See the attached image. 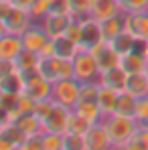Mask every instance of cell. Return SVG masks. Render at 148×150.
Listing matches in <instances>:
<instances>
[{
  "label": "cell",
  "instance_id": "f35d334b",
  "mask_svg": "<svg viewBox=\"0 0 148 150\" xmlns=\"http://www.w3.org/2000/svg\"><path fill=\"white\" fill-rule=\"evenodd\" d=\"M21 150H45V146H43V134L26 136V140Z\"/></svg>",
  "mask_w": 148,
  "mask_h": 150
},
{
  "label": "cell",
  "instance_id": "836d02e7",
  "mask_svg": "<svg viewBox=\"0 0 148 150\" xmlns=\"http://www.w3.org/2000/svg\"><path fill=\"white\" fill-rule=\"evenodd\" d=\"M65 37H69L71 41H75V43L81 47V39H83V23H81V18H73V21H71V25L67 26Z\"/></svg>",
  "mask_w": 148,
  "mask_h": 150
},
{
  "label": "cell",
  "instance_id": "30bf717a",
  "mask_svg": "<svg viewBox=\"0 0 148 150\" xmlns=\"http://www.w3.org/2000/svg\"><path fill=\"white\" fill-rule=\"evenodd\" d=\"M112 146V140L108 136V130L103 122L99 124H91V128L85 132V150H110Z\"/></svg>",
  "mask_w": 148,
  "mask_h": 150
},
{
  "label": "cell",
  "instance_id": "74e56055",
  "mask_svg": "<svg viewBox=\"0 0 148 150\" xmlns=\"http://www.w3.org/2000/svg\"><path fill=\"white\" fill-rule=\"evenodd\" d=\"M53 108H55L53 98H49V100H41V101H37V105H35V114H37V116L45 122V118H47L51 112H53Z\"/></svg>",
  "mask_w": 148,
  "mask_h": 150
},
{
  "label": "cell",
  "instance_id": "5b68a950",
  "mask_svg": "<svg viewBox=\"0 0 148 150\" xmlns=\"http://www.w3.org/2000/svg\"><path fill=\"white\" fill-rule=\"evenodd\" d=\"M33 16L28 10L23 8H12L8 14L0 16V30L2 33H14V35H23L28 26L33 25Z\"/></svg>",
  "mask_w": 148,
  "mask_h": 150
},
{
  "label": "cell",
  "instance_id": "7bdbcfd3",
  "mask_svg": "<svg viewBox=\"0 0 148 150\" xmlns=\"http://www.w3.org/2000/svg\"><path fill=\"white\" fill-rule=\"evenodd\" d=\"M142 53L146 55V59H148V41H146V43H142Z\"/></svg>",
  "mask_w": 148,
  "mask_h": 150
},
{
  "label": "cell",
  "instance_id": "f1b7e54d",
  "mask_svg": "<svg viewBox=\"0 0 148 150\" xmlns=\"http://www.w3.org/2000/svg\"><path fill=\"white\" fill-rule=\"evenodd\" d=\"M134 108H136V98L128 91H122L120 98H118V105H116V112L118 116H132L134 118Z\"/></svg>",
  "mask_w": 148,
  "mask_h": 150
},
{
  "label": "cell",
  "instance_id": "3957f363",
  "mask_svg": "<svg viewBox=\"0 0 148 150\" xmlns=\"http://www.w3.org/2000/svg\"><path fill=\"white\" fill-rule=\"evenodd\" d=\"M75 65V79L85 83V81H98L99 77V67L96 57L89 53V49H79L77 55L73 57Z\"/></svg>",
  "mask_w": 148,
  "mask_h": 150
},
{
  "label": "cell",
  "instance_id": "4316f807",
  "mask_svg": "<svg viewBox=\"0 0 148 150\" xmlns=\"http://www.w3.org/2000/svg\"><path fill=\"white\" fill-rule=\"evenodd\" d=\"M55 41V55L59 57V59H73L75 55H77V51L81 49L75 41H71L69 37H57V39H53Z\"/></svg>",
  "mask_w": 148,
  "mask_h": 150
},
{
  "label": "cell",
  "instance_id": "83f0119b",
  "mask_svg": "<svg viewBox=\"0 0 148 150\" xmlns=\"http://www.w3.org/2000/svg\"><path fill=\"white\" fill-rule=\"evenodd\" d=\"M39 59H41V55H39V53L28 51V49H23V53L14 59V67H16L21 73L35 71V69H37V65H39Z\"/></svg>",
  "mask_w": 148,
  "mask_h": 150
},
{
  "label": "cell",
  "instance_id": "ba28073f",
  "mask_svg": "<svg viewBox=\"0 0 148 150\" xmlns=\"http://www.w3.org/2000/svg\"><path fill=\"white\" fill-rule=\"evenodd\" d=\"M23 37V43H25V49L35 51V53H41L43 47L51 41V37L47 35V30L43 28L41 23H33V25L26 28L25 33L21 35Z\"/></svg>",
  "mask_w": 148,
  "mask_h": 150
},
{
  "label": "cell",
  "instance_id": "8d00e7d4",
  "mask_svg": "<svg viewBox=\"0 0 148 150\" xmlns=\"http://www.w3.org/2000/svg\"><path fill=\"white\" fill-rule=\"evenodd\" d=\"M120 6L124 12H142L148 10V0H122Z\"/></svg>",
  "mask_w": 148,
  "mask_h": 150
},
{
  "label": "cell",
  "instance_id": "44dd1931",
  "mask_svg": "<svg viewBox=\"0 0 148 150\" xmlns=\"http://www.w3.org/2000/svg\"><path fill=\"white\" fill-rule=\"evenodd\" d=\"M83 23V39H81V49H89L91 45H96L98 41H101V30H99V23L93 21L91 16L81 18Z\"/></svg>",
  "mask_w": 148,
  "mask_h": 150
},
{
  "label": "cell",
  "instance_id": "f546056e",
  "mask_svg": "<svg viewBox=\"0 0 148 150\" xmlns=\"http://www.w3.org/2000/svg\"><path fill=\"white\" fill-rule=\"evenodd\" d=\"M45 150H65V134L59 132H43Z\"/></svg>",
  "mask_w": 148,
  "mask_h": 150
},
{
  "label": "cell",
  "instance_id": "60d3db41",
  "mask_svg": "<svg viewBox=\"0 0 148 150\" xmlns=\"http://www.w3.org/2000/svg\"><path fill=\"white\" fill-rule=\"evenodd\" d=\"M39 55H41V57H57V55H55V41L51 39L49 43L43 47V51H41Z\"/></svg>",
  "mask_w": 148,
  "mask_h": 150
},
{
  "label": "cell",
  "instance_id": "b9f144b4",
  "mask_svg": "<svg viewBox=\"0 0 148 150\" xmlns=\"http://www.w3.org/2000/svg\"><path fill=\"white\" fill-rule=\"evenodd\" d=\"M138 136H140V140L144 144V150H148V124L138 126Z\"/></svg>",
  "mask_w": 148,
  "mask_h": 150
},
{
  "label": "cell",
  "instance_id": "8fae6325",
  "mask_svg": "<svg viewBox=\"0 0 148 150\" xmlns=\"http://www.w3.org/2000/svg\"><path fill=\"white\" fill-rule=\"evenodd\" d=\"M126 30H130L140 43L148 41V10L126 12Z\"/></svg>",
  "mask_w": 148,
  "mask_h": 150
},
{
  "label": "cell",
  "instance_id": "484cf974",
  "mask_svg": "<svg viewBox=\"0 0 148 150\" xmlns=\"http://www.w3.org/2000/svg\"><path fill=\"white\" fill-rule=\"evenodd\" d=\"M89 128H91V122H89V120H85L77 110H69L65 134H85Z\"/></svg>",
  "mask_w": 148,
  "mask_h": 150
},
{
  "label": "cell",
  "instance_id": "d4e9b609",
  "mask_svg": "<svg viewBox=\"0 0 148 150\" xmlns=\"http://www.w3.org/2000/svg\"><path fill=\"white\" fill-rule=\"evenodd\" d=\"M73 110H77V112H79L85 120H89L91 124H99V122H103V118H106L98 101H77V105H75Z\"/></svg>",
  "mask_w": 148,
  "mask_h": 150
},
{
  "label": "cell",
  "instance_id": "8992f818",
  "mask_svg": "<svg viewBox=\"0 0 148 150\" xmlns=\"http://www.w3.org/2000/svg\"><path fill=\"white\" fill-rule=\"evenodd\" d=\"M89 53L96 57V61H98V67H99V73L101 71H108V69H114V67H118L120 65V53L112 47V43H108V41H98L96 45H91L89 47Z\"/></svg>",
  "mask_w": 148,
  "mask_h": 150
},
{
  "label": "cell",
  "instance_id": "7402d4cb",
  "mask_svg": "<svg viewBox=\"0 0 148 150\" xmlns=\"http://www.w3.org/2000/svg\"><path fill=\"white\" fill-rule=\"evenodd\" d=\"M112 47L120 53V57L122 55H128V53H132V51H136V49H140L142 47V43L130 33V30H122L114 41H112Z\"/></svg>",
  "mask_w": 148,
  "mask_h": 150
},
{
  "label": "cell",
  "instance_id": "ee69618b",
  "mask_svg": "<svg viewBox=\"0 0 148 150\" xmlns=\"http://www.w3.org/2000/svg\"><path fill=\"white\" fill-rule=\"evenodd\" d=\"M144 73H146V77H148V67H146V71H144Z\"/></svg>",
  "mask_w": 148,
  "mask_h": 150
},
{
  "label": "cell",
  "instance_id": "d590c367",
  "mask_svg": "<svg viewBox=\"0 0 148 150\" xmlns=\"http://www.w3.org/2000/svg\"><path fill=\"white\" fill-rule=\"evenodd\" d=\"M49 14H71V0H49Z\"/></svg>",
  "mask_w": 148,
  "mask_h": 150
},
{
  "label": "cell",
  "instance_id": "4dcf8cb0",
  "mask_svg": "<svg viewBox=\"0 0 148 150\" xmlns=\"http://www.w3.org/2000/svg\"><path fill=\"white\" fill-rule=\"evenodd\" d=\"M99 89H101L99 81H85V83H81L79 101H98Z\"/></svg>",
  "mask_w": 148,
  "mask_h": 150
},
{
  "label": "cell",
  "instance_id": "d6986e66",
  "mask_svg": "<svg viewBox=\"0 0 148 150\" xmlns=\"http://www.w3.org/2000/svg\"><path fill=\"white\" fill-rule=\"evenodd\" d=\"M37 71L51 83L59 81L61 79V59L59 57H41L39 65H37Z\"/></svg>",
  "mask_w": 148,
  "mask_h": 150
},
{
  "label": "cell",
  "instance_id": "4fadbf2b",
  "mask_svg": "<svg viewBox=\"0 0 148 150\" xmlns=\"http://www.w3.org/2000/svg\"><path fill=\"white\" fill-rule=\"evenodd\" d=\"M99 30H101V39L108 41V43H112L122 30H126V12L122 10V12H118V14L101 21L99 23Z\"/></svg>",
  "mask_w": 148,
  "mask_h": 150
},
{
  "label": "cell",
  "instance_id": "ab89813d",
  "mask_svg": "<svg viewBox=\"0 0 148 150\" xmlns=\"http://www.w3.org/2000/svg\"><path fill=\"white\" fill-rule=\"evenodd\" d=\"M10 2L14 8H23V10H30V6L35 4V0H6Z\"/></svg>",
  "mask_w": 148,
  "mask_h": 150
},
{
  "label": "cell",
  "instance_id": "6da1fadb",
  "mask_svg": "<svg viewBox=\"0 0 148 150\" xmlns=\"http://www.w3.org/2000/svg\"><path fill=\"white\" fill-rule=\"evenodd\" d=\"M103 126L108 130V136L112 140V146L114 148H124V144L130 140V136L138 130V122L132 118V116H118V114H112V116H106L103 118Z\"/></svg>",
  "mask_w": 148,
  "mask_h": 150
},
{
  "label": "cell",
  "instance_id": "e0dca14e",
  "mask_svg": "<svg viewBox=\"0 0 148 150\" xmlns=\"http://www.w3.org/2000/svg\"><path fill=\"white\" fill-rule=\"evenodd\" d=\"M126 79H128V73L124 71L122 67H114V69H108V71H101L98 77L99 85L101 87H110V89H116V91H124L126 87Z\"/></svg>",
  "mask_w": 148,
  "mask_h": 150
},
{
  "label": "cell",
  "instance_id": "5bb4252c",
  "mask_svg": "<svg viewBox=\"0 0 148 150\" xmlns=\"http://www.w3.org/2000/svg\"><path fill=\"white\" fill-rule=\"evenodd\" d=\"M120 67H122L128 75L144 73L146 67H148V59H146V55L142 53V47L132 51V53H128V55H122V57H120Z\"/></svg>",
  "mask_w": 148,
  "mask_h": 150
},
{
  "label": "cell",
  "instance_id": "277c9868",
  "mask_svg": "<svg viewBox=\"0 0 148 150\" xmlns=\"http://www.w3.org/2000/svg\"><path fill=\"white\" fill-rule=\"evenodd\" d=\"M23 75H25V93H28L35 101L49 100L53 96V83L47 81L37 69L28 71V73H23Z\"/></svg>",
  "mask_w": 148,
  "mask_h": 150
},
{
  "label": "cell",
  "instance_id": "9c48e42d",
  "mask_svg": "<svg viewBox=\"0 0 148 150\" xmlns=\"http://www.w3.org/2000/svg\"><path fill=\"white\" fill-rule=\"evenodd\" d=\"M25 49L23 37L14 33H0V61H14Z\"/></svg>",
  "mask_w": 148,
  "mask_h": 150
},
{
  "label": "cell",
  "instance_id": "ffe728a7",
  "mask_svg": "<svg viewBox=\"0 0 148 150\" xmlns=\"http://www.w3.org/2000/svg\"><path fill=\"white\" fill-rule=\"evenodd\" d=\"M14 124L18 126L26 136H35V134H43L45 132V126H43V120L35 114V112H28V114H23L14 120Z\"/></svg>",
  "mask_w": 148,
  "mask_h": 150
},
{
  "label": "cell",
  "instance_id": "d6a6232c",
  "mask_svg": "<svg viewBox=\"0 0 148 150\" xmlns=\"http://www.w3.org/2000/svg\"><path fill=\"white\" fill-rule=\"evenodd\" d=\"M28 12L35 23H43V18L49 14V0H35V4L30 6Z\"/></svg>",
  "mask_w": 148,
  "mask_h": 150
},
{
  "label": "cell",
  "instance_id": "ac0fdd59",
  "mask_svg": "<svg viewBox=\"0 0 148 150\" xmlns=\"http://www.w3.org/2000/svg\"><path fill=\"white\" fill-rule=\"evenodd\" d=\"M25 91V75L16 67L8 73L0 75V93H23Z\"/></svg>",
  "mask_w": 148,
  "mask_h": 150
},
{
  "label": "cell",
  "instance_id": "e575fe53",
  "mask_svg": "<svg viewBox=\"0 0 148 150\" xmlns=\"http://www.w3.org/2000/svg\"><path fill=\"white\" fill-rule=\"evenodd\" d=\"M65 150H85V134H65Z\"/></svg>",
  "mask_w": 148,
  "mask_h": 150
},
{
  "label": "cell",
  "instance_id": "52a82bcc",
  "mask_svg": "<svg viewBox=\"0 0 148 150\" xmlns=\"http://www.w3.org/2000/svg\"><path fill=\"white\" fill-rule=\"evenodd\" d=\"M26 140V134L14 122L0 124V148L2 150H21Z\"/></svg>",
  "mask_w": 148,
  "mask_h": 150
},
{
  "label": "cell",
  "instance_id": "2e32d148",
  "mask_svg": "<svg viewBox=\"0 0 148 150\" xmlns=\"http://www.w3.org/2000/svg\"><path fill=\"white\" fill-rule=\"evenodd\" d=\"M122 12V6L116 2V0H91V8H89V16L93 21H106L114 14Z\"/></svg>",
  "mask_w": 148,
  "mask_h": 150
},
{
  "label": "cell",
  "instance_id": "7c38bea8",
  "mask_svg": "<svg viewBox=\"0 0 148 150\" xmlns=\"http://www.w3.org/2000/svg\"><path fill=\"white\" fill-rule=\"evenodd\" d=\"M71 21H73L71 14H47L41 25L51 39H57V37H63L67 33V26L71 25Z\"/></svg>",
  "mask_w": 148,
  "mask_h": 150
},
{
  "label": "cell",
  "instance_id": "1f68e13d",
  "mask_svg": "<svg viewBox=\"0 0 148 150\" xmlns=\"http://www.w3.org/2000/svg\"><path fill=\"white\" fill-rule=\"evenodd\" d=\"M134 120L138 124H148V96L138 98L136 100V108H134Z\"/></svg>",
  "mask_w": 148,
  "mask_h": 150
},
{
  "label": "cell",
  "instance_id": "603a6c76",
  "mask_svg": "<svg viewBox=\"0 0 148 150\" xmlns=\"http://www.w3.org/2000/svg\"><path fill=\"white\" fill-rule=\"evenodd\" d=\"M124 91L132 93L136 100L148 96V77H146V73H132V75H128Z\"/></svg>",
  "mask_w": 148,
  "mask_h": 150
},
{
  "label": "cell",
  "instance_id": "9a60e30c",
  "mask_svg": "<svg viewBox=\"0 0 148 150\" xmlns=\"http://www.w3.org/2000/svg\"><path fill=\"white\" fill-rule=\"evenodd\" d=\"M67 116H69V108L65 105H59L55 103L53 112L45 118V132H59V134H65V126H67Z\"/></svg>",
  "mask_w": 148,
  "mask_h": 150
},
{
  "label": "cell",
  "instance_id": "7a4b0ae2",
  "mask_svg": "<svg viewBox=\"0 0 148 150\" xmlns=\"http://www.w3.org/2000/svg\"><path fill=\"white\" fill-rule=\"evenodd\" d=\"M79 91H81V81H77L75 77L71 79H59L53 83V101L59 105H65L69 110H73L79 101Z\"/></svg>",
  "mask_w": 148,
  "mask_h": 150
},
{
  "label": "cell",
  "instance_id": "f6af8a7d",
  "mask_svg": "<svg viewBox=\"0 0 148 150\" xmlns=\"http://www.w3.org/2000/svg\"><path fill=\"white\" fill-rule=\"evenodd\" d=\"M116 2H118V4H120V2H122V0H116Z\"/></svg>",
  "mask_w": 148,
  "mask_h": 150
},
{
  "label": "cell",
  "instance_id": "cb8c5ba5",
  "mask_svg": "<svg viewBox=\"0 0 148 150\" xmlns=\"http://www.w3.org/2000/svg\"><path fill=\"white\" fill-rule=\"evenodd\" d=\"M122 91H116V89H110V87H101L98 96V103L103 112V116H112L116 112V105H118V98H120Z\"/></svg>",
  "mask_w": 148,
  "mask_h": 150
}]
</instances>
